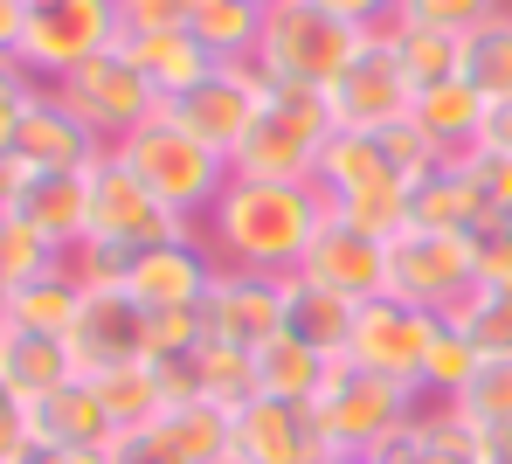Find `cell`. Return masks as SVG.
I'll return each instance as SVG.
<instances>
[{
  "label": "cell",
  "mask_w": 512,
  "mask_h": 464,
  "mask_svg": "<svg viewBox=\"0 0 512 464\" xmlns=\"http://www.w3.org/2000/svg\"><path fill=\"white\" fill-rule=\"evenodd\" d=\"M77 374L84 368H77L70 340H56V333H14V326H7V340H0V381H7V388H21L28 402H42V395L70 388Z\"/></svg>",
  "instance_id": "obj_25"
},
{
  "label": "cell",
  "mask_w": 512,
  "mask_h": 464,
  "mask_svg": "<svg viewBox=\"0 0 512 464\" xmlns=\"http://www.w3.org/2000/svg\"><path fill=\"white\" fill-rule=\"evenodd\" d=\"M28 97H35V77H28L14 56H0V153H14V132H21Z\"/></svg>",
  "instance_id": "obj_45"
},
{
  "label": "cell",
  "mask_w": 512,
  "mask_h": 464,
  "mask_svg": "<svg viewBox=\"0 0 512 464\" xmlns=\"http://www.w3.org/2000/svg\"><path fill=\"white\" fill-rule=\"evenodd\" d=\"M118 42H125L118 0H49V7L28 14L14 63H21L35 84H63L70 70H84L90 56H104V49H118Z\"/></svg>",
  "instance_id": "obj_6"
},
{
  "label": "cell",
  "mask_w": 512,
  "mask_h": 464,
  "mask_svg": "<svg viewBox=\"0 0 512 464\" xmlns=\"http://www.w3.org/2000/svg\"><path fill=\"white\" fill-rule=\"evenodd\" d=\"M0 340H7V319H0Z\"/></svg>",
  "instance_id": "obj_58"
},
{
  "label": "cell",
  "mask_w": 512,
  "mask_h": 464,
  "mask_svg": "<svg viewBox=\"0 0 512 464\" xmlns=\"http://www.w3.org/2000/svg\"><path fill=\"white\" fill-rule=\"evenodd\" d=\"M263 7H270V0H263Z\"/></svg>",
  "instance_id": "obj_60"
},
{
  "label": "cell",
  "mask_w": 512,
  "mask_h": 464,
  "mask_svg": "<svg viewBox=\"0 0 512 464\" xmlns=\"http://www.w3.org/2000/svg\"><path fill=\"white\" fill-rule=\"evenodd\" d=\"M471 264H478V284H512V222L471 229Z\"/></svg>",
  "instance_id": "obj_44"
},
{
  "label": "cell",
  "mask_w": 512,
  "mask_h": 464,
  "mask_svg": "<svg viewBox=\"0 0 512 464\" xmlns=\"http://www.w3.org/2000/svg\"><path fill=\"white\" fill-rule=\"evenodd\" d=\"M478 368H485V354H478V347L443 319V333H436V347H429L423 381H416V388H423V402H457V395L478 381Z\"/></svg>",
  "instance_id": "obj_36"
},
{
  "label": "cell",
  "mask_w": 512,
  "mask_h": 464,
  "mask_svg": "<svg viewBox=\"0 0 512 464\" xmlns=\"http://www.w3.org/2000/svg\"><path fill=\"white\" fill-rule=\"evenodd\" d=\"M312 416H319V437H326L333 458H381L388 444H402L416 430L423 388L367 374V368H353V361H333L326 388L312 395Z\"/></svg>",
  "instance_id": "obj_2"
},
{
  "label": "cell",
  "mask_w": 512,
  "mask_h": 464,
  "mask_svg": "<svg viewBox=\"0 0 512 464\" xmlns=\"http://www.w3.org/2000/svg\"><path fill=\"white\" fill-rule=\"evenodd\" d=\"M104 464H180V451L167 444V430L153 423V430H125V437L104 451Z\"/></svg>",
  "instance_id": "obj_48"
},
{
  "label": "cell",
  "mask_w": 512,
  "mask_h": 464,
  "mask_svg": "<svg viewBox=\"0 0 512 464\" xmlns=\"http://www.w3.org/2000/svg\"><path fill=\"white\" fill-rule=\"evenodd\" d=\"M160 430H167V444L180 451V464L236 458V409H229V402H208V395L173 402L167 416H160Z\"/></svg>",
  "instance_id": "obj_27"
},
{
  "label": "cell",
  "mask_w": 512,
  "mask_h": 464,
  "mask_svg": "<svg viewBox=\"0 0 512 464\" xmlns=\"http://www.w3.org/2000/svg\"><path fill=\"white\" fill-rule=\"evenodd\" d=\"M263 97H270V84H263L256 63H215L194 91H180L160 111H167L180 132H194L201 146H215L222 160H236V146L250 139L256 111H263Z\"/></svg>",
  "instance_id": "obj_9"
},
{
  "label": "cell",
  "mask_w": 512,
  "mask_h": 464,
  "mask_svg": "<svg viewBox=\"0 0 512 464\" xmlns=\"http://www.w3.org/2000/svg\"><path fill=\"white\" fill-rule=\"evenodd\" d=\"M333 222L374 236V243H395L409 229V181H374V187H360V194H340L333 201Z\"/></svg>",
  "instance_id": "obj_35"
},
{
  "label": "cell",
  "mask_w": 512,
  "mask_h": 464,
  "mask_svg": "<svg viewBox=\"0 0 512 464\" xmlns=\"http://www.w3.org/2000/svg\"><path fill=\"white\" fill-rule=\"evenodd\" d=\"M312 181L326 187V201H340V194H360V187H374V181H402V167H395V153H388L381 132H333V146H326V160H319Z\"/></svg>",
  "instance_id": "obj_28"
},
{
  "label": "cell",
  "mask_w": 512,
  "mask_h": 464,
  "mask_svg": "<svg viewBox=\"0 0 512 464\" xmlns=\"http://www.w3.org/2000/svg\"><path fill=\"white\" fill-rule=\"evenodd\" d=\"M35 7H49V0H28V14H35Z\"/></svg>",
  "instance_id": "obj_57"
},
{
  "label": "cell",
  "mask_w": 512,
  "mask_h": 464,
  "mask_svg": "<svg viewBox=\"0 0 512 464\" xmlns=\"http://www.w3.org/2000/svg\"><path fill=\"white\" fill-rule=\"evenodd\" d=\"M111 153L153 187L173 215H187V222H201V215L222 201V187L236 181V167H229L215 146H201L194 132H180L167 111H153V118H146L139 132H125Z\"/></svg>",
  "instance_id": "obj_4"
},
{
  "label": "cell",
  "mask_w": 512,
  "mask_h": 464,
  "mask_svg": "<svg viewBox=\"0 0 512 464\" xmlns=\"http://www.w3.org/2000/svg\"><path fill=\"white\" fill-rule=\"evenodd\" d=\"M28 464H104V451H35Z\"/></svg>",
  "instance_id": "obj_53"
},
{
  "label": "cell",
  "mask_w": 512,
  "mask_h": 464,
  "mask_svg": "<svg viewBox=\"0 0 512 464\" xmlns=\"http://www.w3.org/2000/svg\"><path fill=\"white\" fill-rule=\"evenodd\" d=\"M236 458L243 464H333L312 402H277V395H250L236 409Z\"/></svg>",
  "instance_id": "obj_16"
},
{
  "label": "cell",
  "mask_w": 512,
  "mask_h": 464,
  "mask_svg": "<svg viewBox=\"0 0 512 464\" xmlns=\"http://www.w3.org/2000/svg\"><path fill=\"white\" fill-rule=\"evenodd\" d=\"M471 430H485V437H512V361H485L478 381L450 402Z\"/></svg>",
  "instance_id": "obj_38"
},
{
  "label": "cell",
  "mask_w": 512,
  "mask_h": 464,
  "mask_svg": "<svg viewBox=\"0 0 512 464\" xmlns=\"http://www.w3.org/2000/svg\"><path fill=\"white\" fill-rule=\"evenodd\" d=\"M49 91L63 97V104L84 118L90 132L104 139V146H118L125 132H139V125L160 111L153 84L132 70V56H125V49H104V56H90L84 70H70V77H63V84H49Z\"/></svg>",
  "instance_id": "obj_12"
},
{
  "label": "cell",
  "mask_w": 512,
  "mask_h": 464,
  "mask_svg": "<svg viewBox=\"0 0 512 464\" xmlns=\"http://www.w3.org/2000/svg\"><path fill=\"white\" fill-rule=\"evenodd\" d=\"M63 264H70V278L84 284V291H125V264H132V257H125V250H111V243H90V236H84Z\"/></svg>",
  "instance_id": "obj_43"
},
{
  "label": "cell",
  "mask_w": 512,
  "mask_h": 464,
  "mask_svg": "<svg viewBox=\"0 0 512 464\" xmlns=\"http://www.w3.org/2000/svg\"><path fill=\"white\" fill-rule=\"evenodd\" d=\"M7 215H21L49 250L70 257L90 236V174H28V181H21V201H14Z\"/></svg>",
  "instance_id": "obj_20"
},
{
  "label": "cell",
  "mask_w": 512,
  "mask_h": 464,
  "mask_svg": "<svg viewBox=\"0 0 512 464\" xmlns=\"http://www.w3.org/2000/svg\"><path fill=\"white\" fill-rule=\"evenodd\" d=\"M326 354H312L305 340L277 333L270 347H256V395H277V402H312L326 388Z\"/></svg>",
  "instance_id": "obj_31"
},
{
  "label": "cell",
  "mask_w": 512,
  "mask_h": 464,
  "mask_svg": "<svg viewBox=\"0 0 512 464\" xmlns=\"http://www.w3.org/2000/svg\"><path fill=\"white\" fill-rule=\"evenodd\" d=\"M333 464H374V458H333Z\"/></svg>",
  "instance_id": "obj_56"
},
{
  "label": "cell",
  "mask_w": 512,
  "mask_h": 464,
  "mask_svg": "<svg viewBox=\"0 0 512 464\" xmlns=\"http://www.w3.org/2000/svg\"><path fill=\"white\" fill-rule=\"evenodd\" d=\"M450 326L485 354V361H512V284H471L450 312Z\"/></svg>",
  "instance_id": "obj_33"
},
{
  "label": "cell",
  "mask_w": 512,
  "mask_h": 464,
  "mask_svg": "<svg viewBox=\"0 0 512 464\" xmlns=\"http://www.w3.org/2000/svg\"><path fill=\"white\" fill-rule=\"evenodd\" d=\"M222 464H243V458H222Z\"/></svg>",
  "instance_id": "obj_59"
},
{
  "label": "cell",
  "mask_w": 512,
  "mask_h": 464,
  "mask_svg": "<svg viewBox=\"0 0 512 464\" xmlns=\"http://www.w3.org/2000/svg\"><path fill=\"white\" fill-rule=\"evenodd\" d=\"M312 7L340 14L346 28H388V21H395V0H312Z\"/></svg>",
  "instance_id": "obj_49"
},
{
  "label": "cell",
  "mask_w": 512,
  "mask_h": 464,
  "mask_svg": "<svg viewBox=\"0 0 512 464\" xmlns=\"http://www.w3.org/2000/svg\"><path fill=\"white\" fill-rule=\"evenodd\" d=\"M7 298H14V278H7V264H0V312H7Z\"/></svg>",
  "instance_id": "obj_55"
},
{
  "label": "cell",
  "mask_w": 512,
  "mask_h": 464,
  "mask_svg": "<svg viewBox=\"0 0 512 464\" xmlns=\"http://www.w3.org/2000/svg\"><path fill=\"white\" fill-rule=\"evenodd\" d=\"M374 28H346L340 14L312 7V0H270L263 7V42H256V70L263 84H291V91H326L346 63L360 56Z\"/></svg>",
  "instance_id": "obj_3"
},
{
  "label": "cell",
  "mask_w": 512,
  "mask_h": 464,
  "mask_svg": "<svg viewBox=\"0 0 512 464\" xmlns=\"http://www.w3.org/2000/svg\"><path fill=\"white\" fill-rule=\"evenodd\" d=\"M492 464H512V437H492Z\"/></svg>",
  "instance_id": "obj_54"
},
{
  "label": "cell",
  "mask_w": 512,
  "mask_h": 464,
  "mask_svg": "<svg viewBox=\"0 0 512 464\" xmlns=\"http://www.w3.org/2000/svg\"><path fill=\"white\" fill-rule=\"evenodd\" d=\"M21 181H28V167H21L14 153H0V215H7V208L21 201Z\"/></svg>",
  "instance_id": "obj_52"
},
{
  "label": "cell",
  "mask_w": 512,
  "mask_h": 464,
  "mask_svg": "<svg viewBox=\"0 0 512 464\" xmlns=\"http://www.w3.org/2000/svg\"><path fill=\"white\" fill-rule=\"evenodd\" d=\"M77 312H84V284L70 278V264H56V271H42V278H28L14 298H7V326L14 333H56V340H70V326H77Z\"/></svg>",
  "instance_id": "obj_26"
},
{
  "label": "cell",
  "mask_w": 512,
  "mask_h": 464,
  "mask_svg": "<svg viewBox=\"0 0 512 464\" xmlns=\"http://www.w3.org/2000/svg\"><path fill=\"white\" fill-rule=\"evenodd\" d=\"M464 160H471V174H478V187H485L492 215L512 222V153H485V146H471Z\"/></svg>",
  "instance_id": "obj_46"
},
{
  "label": "cell",
  "mask_w": 512,
  "mask_h": 464,
  "mask_svg": "<svg viewBox=\"0 0 512 464\" xmlns=\"http://www.w3.org/2000/svg\"><path fill=\"white\" fill-rule=\"evenodd\" d=\"M21 28H28V0H0V56L21 49Z\"/></svg>",
  "instance_id": "obj_51"
},
{
  "label": "cell",
  "mask_w": 512,
  "mask_h": 464,
  "mask_svg": "<svg viewBox=\"0 0 512 464\" xmlns=\"http://www.w3.org/2000/svg\"><path fill=\"white\" fill-rule=\"evenodd\" d=\"M70 354H77V368H84V374L153 361L146 305H132L125 291H84V312H77V326H70Z\"/></svg>",
  "instance_id": "obj_17"
},
{
  "label": "cell",
  "mask_w": 512,
  "mask_h": 464,
  "mask_svg": "<svg viewBox=\"0 0 512 464\" xmlns=\"http://www.w3.org/2000/svg\"><path fill=\"white\" fill-rule=\"evenodd\" d=\"M326 222H333V201L319 181H250V174H236L222 187V201L201 215V236H208L215 264H229V271L291 278Z\"/></svg>",
  "instance_id": "obj_1"
},
{
  "label": "cell",
  "mask_w": 512,
  "mask_h": 464,
  "mask_svg": "<svg viewBox=\"0 0 512 464\" xmlns=\"http://www.w3.org/2000/svg\"><path fill=\"white\" fill-rule=\"evenodd\" d=\"M478 146H485V153H512V97L485 111V132H478Z\"/></svg>",
  "instance_id": "obj_50"
},
{
  "label": "cell",
  "mask_w": 512,
  "mask_h": 464,
  "mask_svg": "<svg viewBox=\"0 0 512 464\" xmlns=\"http://www.w3.org/2000/svg\"><path fill=\"white\" fill-rule=\"evenodd\" d=\"M104 153H111V146L90 132L84 118L49 91V84H35L28 111H21V132H14V160H21L28 174H90Z\"/></svg>",
  "instance_id": "obj_15"
},
{
  "label": "cell",
  "mask_w": 512,
  "mask_h": 464,
  "mask_svg": "<svg viewBox=\"0 0 512 464\" xmlns=\"http://www.w3.org/2000/svg\"><path fill=\"white\" fill-rule=\"evenodd\" d=\"M485 222H499V215H492L485 187H478V174H471V160H436L429 174L409 181V229L471 236V229H485Z\"/></svg>",
  "instance_id": "obj_19"
},
{
  "label": "cell",
  "mask_w": 512,
  "mask_h": 464,
  "mask_svg": "<svg viewBox=\"0 0 512 464\" xmlns=\"http://www.w3.org/2000/svg\"><path fill=\"white\" fill-rule=\"evenodd\" d=\"M146 333H153V361H173V354H194L208 340L201 326V305H173V312H146Z\"/></svg>",
  "instance_id": "obj_42"
},
{
  "label": "cell",
  "mask_w": 512,
  "mask_h": 464,
  "mask_svg": "<svg viewBox=\"0 0 512 464\" xmlns=\"http://www.w3.org/2000/svg\"><path fill=\"white\" fill-rule=\"evenodd\" d=\"M125 56H132V70L153 84L160 104H173L180 91H194L208 70H215V56L201 49V35L194 28H125V42H118Z\"/></svg>",
  "instance_id": "obj_21"
},
{
  "label": "cell",
  "mask_w": 512,
  "mask_h": 464,
  "mask_svg": "<svg viewBox=\"0 0 512 464\" xmlns=\"http://www.w3.org/2000/svg\"><path fill=\"white\" fill-rule=\"evenodd\" d=\"M35 444L42 451H111L118 444V423H111L104 395L90 388V374L35 402Z\"/></svg>",
  "instance_id": "obj_22"
},
{
  "label": "cell",
  "mask_w": 512,
  "mask_h": 464,
  "mask_svg": "<svg viewBox=\"0 0 512 464\" xmlns=\"http://www.w3.org/2000/svg\"><path fill=\"white\" fill-rule=\"evenodd\" d=\"M90 388L104 395V409H111L118 437H125V430H153V423L167 416V388H160V368H153V361L104 368V374H90Z\"/></svg>",
  "instance_id": "obj_29"
},
{
  "label": "cell",
  "mask_w": 512,
  "mask_h": 464,
  "mask_svg": "<svg viewBox=\"0 0 512 464\" xmlns=\"http://www.w3.org/2000/svg\"><path fill=\"white\" fill-rule=\"evenodd\" d=\"M215 250L201 229L173 236V243H153V250H132L125 264V298L146 305V312H173V305H201L208 284H215Z\"/></svg>",
  "instance_id": "obj_14"
},
{
  "label": "cell",
  "mask_w": 512,
  "mask_h": 464,
  "mask_svg": "<svg viewBox=\"0 0 512 464\" xmlns=\"http://www.w3.org/2000/svg\"><path fill=\"white\" fill-rule=\"evenodd\" d=\"M409 104H416V91H409V77H402V63H395L388 28H374V35L360 42V56L326 84V111H333L340 132H388V125L409 118Z\"/></svg>",
  "instance_id": "obj_11"
},
{
  "label": "cell",
  "mask_w": 512,
  "mask_h": 464,
  "mask_svg": "<svg viewBox=\"0 0 512 464\" xmlns=\"http://www.w3.org/2000/svg\"><path fill=\"white\" fill-rule=\"evenodd\" d=\"M512 0H395V21L409 28H443V35H471L492 14H506Z\"/></svg>",
  "instance_id": "obj_39"
},
{
  "label": "cell",
  "mask_w": 512,
  "mask_h": 464,
  "mask_svg": "<svg viewBox=\"0 0 512 464\" xmlns=\"http://www.w3.org/2000/svg\"><path fill=\"white\" fill-rule=\"evenodd\" d=\"M485 111H492L485 97L471 91L464 77H450V84H436V91H416L409 125L436 146V160H464V153L478 146V132H485Z\"/></svg>",
  "instance_id": "obj_23"
},
{
  "label": "cell",
  "mask_w": 512,
  "mask_h": 464,
  "mask_svg": "<svg viewBox=\"0 0 512 464\" xmlns=\"http://www.w3.org/2000/svg\"><path fill=\"white\" fill-rule=\"evenodd\" d=\"M208 0H118L125 28H187Z\"/></svg>",
  "instance_id": "obj_47"
},
{
  "label": "cell",
  "mask_w": 512,
  "mask_h": 464,
  "mask_svg": "<svg viewBox=\"0 0 512 464\" xmlns=\"http://www.w3.org/2000/svg\"><path fill=\"white\" fill-rule=\"evenodd\" d=\"M436 333H443V319L423 312V305H409V298H367V305H353V333H346V361L367 374H388V381H423V361L429 347H436Z\"/></svg>",
  "instance_id": "obj_8"
},
{
  "label": "cell",
  "mask_w": 512,
  "mask_h": 464,
  "mask_svg": "<svg viewBox=\"0 0 512 464\" xmlns=\"http://www.w3.org/2000/svg\"><path fill=\"white\" fill-rule=\"evenodd\" d=\"M333 111H326V91H291V84H270L263 111H256L250 139L236 146V174L250 181H312L326 146H333Z\"/></svg>",
  "instance_id": "obj_5"
},
{
  "label": "cell",
  "mask_w": 512,
  "mask_h": 464,
  "mask_svg": "<svg viewBox=\"0 0 512 464\" xmlns=\"http://www.w3.org/2000/svg\"><path fill=\"white\" fill-rule=\"evenodd\" d=\"M35 451H42L35 444V402L0 381V464H28Z\"/></svg>",
  "instance_id": "obj_41"
},
{
  "label": "cell",
  "mask_w": 512,
  "mask_h": 464,
  "mask_svg": "<svg viewBox=\"0 0 512 464\" xmlns=\"http://www.w3.org/2000/svg\"><path fill=\"white\" fill-rule=\"evenodd\" d=\"M464 84L485 104H506L512 97V7L464 35Z\"/></svg>",
  "instance_id": "obj_34"
},
{
  "label": "cell",
  "mask_w": 512,
  "mask_h": 464,
  "mask_svg": "<svg viewBox=\"0 0 512 464\" xmlns=\"http://www.w3.org/2000/svg\"><path fill=\"white\" fill-rule=\"evenodd\" d=\"M187 229H201V222L173 215L167 201L139 181L118 153H104V160L90 167V243H111V250L132 257V250L173 243V236H187Z\"/></svg>",
  "instance_id": "obj_7"
},
{
  "label": "cell",
  "mask_w": 512,
  "mask_h": 464,
  "mask_svg": "<svg viewBox=\"0 0 512 464\" xmlns=\"http://www.w3.org/2000/svg\"><path fill=\"white\" fill-rule=\"evenodd\" d=\"M187 28L201 35V49H208L215 63H256V42H263V0H208Z\"/></svg>",
  "instance_id": "obj_32"
},
{
  "label": "cell",
  "mask_w": 512,
  "mask_h": 464,
  "mask_svg": "<svg viewBox=\"0 0 512 464\" xmlns=\"http://www.w3.org/2000/svg\"><path fill=\"white\" fill-rule=\"evenodd\" d=\"M298 278L326 284V291H340L353 305L388 298V243H374V236H360V229H346V222H326L319 243L305 250Z\"/></svg>",
  "instance_id": "obj_18"
},
{
  "label": "cell",
  "mask_w": 512,
  "mask_h": 464,
  "mask_svg": "<svg viewBox=\"0 0 512 464\" xmlns=\"http://www.w3.org/2000/svg\"><path fill=\"white\" fill-rule=\"evenodd\" d=\"M194 381H201L208 402L243 409V402L256 395V354L229 347V340H201V347H194Z\"/></svg>",
  "instance_id": "obj_37"
},
{
  "label": "cell",
  "mask_w": 512,
  "mask_h": 464,
  "mask_svg": "<svg viewBox=\"0 0 512 464\" xmlns=\"http://www.w3.org/2000/svg\"><path fill=\"white\" fill-rule=\"evenodd\" d=\"M284 333L291 340H305L312 354H326V361H346V333H353V298L340 291H326V284L312 278H284Z\"/></svg>",
  "instance_id": "obj_24"
},
{
  "label": "cell",
  "mask_w": 512,
  "mask_h": 464,
  "mask_svg": "<svg viewBox=\"0 0 512 464\" xmlns=\"http://www.w3.org/2000/svg\"><path fill=\"white\" fill-rule=\"evenodd\" d=\"M388 42H395V63H402L409 91H436V84L464 77V35H443V28H409V21H388Z\"/></svg>",
  "instance_id": "obj_30"
},
{
  "label": "cell",
  "mask_w": 512,
  "mask_h": 464,
  "mask_svg": "<svg viewBox=\"0 0 512 464\" xmlns=\"http://www.w3.org/2000/svg\"><path fill=\"white\" fill-rule=\"evenodd\" d=\"M478 284V264H471V236H443V229H402L388 243V291L423 305L436 319L457 312V298Z\"/></svg>",
  "instance_id": "obj_10"
},
{
  "label": "cell",
  "mask_w": 512,
  "mask_h": 464,
  "mask_svg": "<svg viewBox=\"0 0 512 464\" xmlns=\"http://www.w3.org/2000/svg\"><path fill=\"white\" fill-rule=\"evenodd\" d=\"M201 326L208 340H229V347H270L284 333V278H263V271H215L208 298H201Z\"/></svg>",
  "instance_id": "obj_13"
},
{
  "label": "cell",
  "mask_w": 512,
  "mask_h": 464,
  "mask_svg": "<svg viewBox=\"0 0 512 464\" xmlns=\"http://www.w3.org/2000/svg\"><path fill=\"white\" fill-rule=\"evenodd\" d=\"M0 264H7V278H14V291H21L28 278L56 271V264H63V250H49L21 215H0Z\"/></svg>",
  "instance_id": "obj_40"
}]
</instances>
